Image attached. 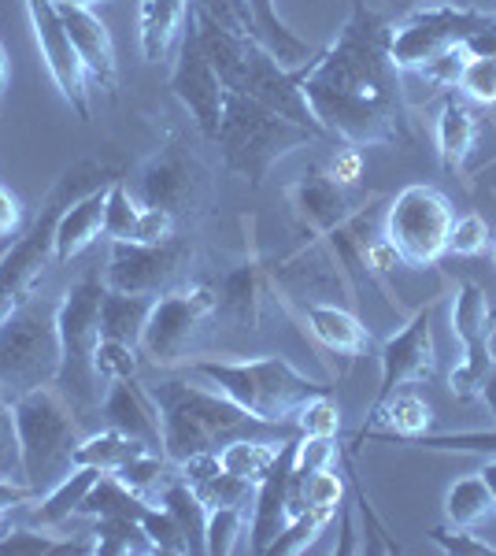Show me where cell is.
Returning a JSON list of instances; mask_svg holds the SVG:
<instances>
[{"label": "cell", "mask_w": 496, "mask_h": 556, "mask_svg": "<svg viewBox=\"0 0 496 556\" xmlns=\"http://www.w3.org/2000/svg\"><path fill=\"white\" fill-rule=\"evenodd\" d=\"M141 208L145 204L138 201L130 190H126L123 178H115L107 186V204H104V235L112 241H133L138 235V223H141Z\"/></svg>", "instance_id": "d590c367"}, {"label": "cell", "mask_w": 496, "mask_h": 556, "mask_svg": "<svg viewBox=\"0 0 496 556\" xmlns=\"http://www.w3.org/2000/svg\"><path fill=\"white\" fill-rule=\"evenodd\" d=\"M478 475H482L485 486H489V490H493V497H496V456H493V460H485V464H482V471H478Z\"/></svg>", "instance_id": "db71d44e"}, {"label": "cell", "mask_w": 496, "mask_h": 556, "mask_svg": "<svg viewBox=\"0 0 496 556\" xmlns=\"http://www.w3.org/2000/svg\"><path fill=\"white\" fill-rule=\"evenodd\" d=\"M290 197H293L296 212L308 215V223H315V227H333V223H341L345 197H341V186L330 182V178H311V182L293 186Z\"/></svg>", "instance_id": "836d02e7"}, {"label": "cell", "mask_w": 496, "mask_h": 556, "mask_svg": "<svg viewBox=\"0 0 496 556\" xmlns=\"http://www.w3.org/2000/svg\"><path fill=\"white\" fill-rule=\"evenodd\" d=\"M138 523H141V531L149 534V542L156 545V553H189L182 527L175 523V516H170L164 505H149Z\"/></svg>", "instance_id": "b9f144b4"}, {"label": "cell", "mask_w": 496, "mask_h": 556, "mask_svg": "<svg viewBox=\"0 0 496 556\" xmlns=\"http://www.w3.org/2000/svg\"><path fill=\"white\" fill-rule=\"evenodd\" d=\"M207 316H215V290L212 286H189V290L164 293V298L152 301L138 349L156 367L186 364L196 330L204 327Z\"/></svg>", "instance_id": "7c38bea8"}, {"label": "cell", "mask_w": 496, "mask_h": 556, "mask_svg": "<svg viewBox=\"0 0 496 556\" xmlns=\"http://www.w3.org/2000/svg\"><path fill=\"white\" fill-rule=\"evenodd\" d=\"M301 93L322 134L348 146L411 141L400 71L390 56V20L371 0H356L338 41L315 52Z\"/></svg>", "instance_id": "6da1fadb"}, {"label": "cell", "mask_w": 496, "mask_h": 556, "mask_svg": "<svg viewBox=\"0 0 496 556\" xmlns=\"http://www.w3.org/2000/svg\"><path fill=\"white\" fill-rule=\"evenodd\" d=\"M167 86H170V93L186 104V112L196 119V127L204 130V138L215 141L219 119H222V97H227V86H222L219 71H215L212 56H207L204 45H201L193 4H189L186 34H182V41H178V56H175V67H170Z\"/></svg>", "instance_id": "4fadbf2b"}, {"label": "cell", "mask_w": 496, "mask_h": 556, "mask_svg": "<svg viewBox=\"0 0 496 556\" xmlns=\"http://www.w3.org/2000/svg\"><path fill=\"white\" fill-rule=\"evenodd\" d=\"M245 8L252 15V26H256V38L264 41L270 52H275L282 67H301V64H308V60L315 56L311 45L301 41L290 26L282 23L275 0H245Z\"/></svg>", "instance_id": "484cf974"}, {"label": "cell", "mask_w": 496, "mask_h": 556, "mask_svg": "<svg viewBox=\"0 0 496 556\" xmlns=\"http://www.w3.org/2000/svg\"><path fill=\"white\" fill-rule=\"evenodd\" d=\"M30 501H38V493L26 486V482L0 479V508H20V505H30Z\"/></svg>", "instance_id": "f907efd6"}, {"label": "cell", "mask_w": 496, "mask_h": 556, "mask_svg": "<svg viewBox=\"0 0 496 556\" xmlns=\"http://www.w3.org/2000/svg\"><path fill=\"white\" fill-rule=\"evenodd\" d=\"M141 453H149L145 442H138V438H130V434H123V430L112 427V430H101V434L82 438V442H78L75 468H97V471L112 475V471H119L123 464H130L133 456H141ZM152 453H156V450H152Z\"/></svg>", "instance_id": "4dcf8cb0"}, {"label": "cell", "mask_w": 496, "mask_h": 556, "mask_svg": "<svg viewBox=\"0 0 496 556\" xmlns=\"http://www.w3.org/2000/svg\"><path fill=\"white\" fill-rule=\"evenodd\" d=\"M456 89L474 104H496V56H467Z\"/></svg>", "instance_id": "7bdbcfd3"}, {"label": "cell", "mask_w": 496, "mask_h": 556, "mask_svg": "<svg viewBox=\"0 0 496 556\" xmlns=\"http://www.w3.org/2000/svg\"><path fill=\"white\" fill-rule=\"evenodd\" d=\"M186 371L196 375L249 416L275 427H296V412L311 397L333 393V386L301 375L282 356H249V361H186Z\"/></svg>", "instance_id": "5b68a950"}, {"label": "cell", "mask_w": 496, "mask_h": 556, "mask_svg": "<svg viewBox=\"0 0 496 556\" xmlns=\"http://www.w3.org/2000/svg\"><path fill=\"white\" fill-rule=\"evenodd\" d=\"M259 293H264V275L259 267H238L222 278V290H215V312H227V316L241 323H256L259 319Z\"/></svg>", "instance_id": "d6a6232c"}, {"label": "cell", "mask_w": 496, "mask_h": 556, "mask_svg": "<svg viewBox=\"0 0 496 556\" xmlns=\"http://www.w3.org/2000/svg\"><path fill=\"white\" fill-rule=\"evenodd\" d=\"M160 405V419H164V456L170 464H186L189 456L215 453L219 445L233 442V438H296V427H275L264 419L249 416L212 386H189L182 379H170L152 390Z\"/></svg>", "instance_id": "3957f363"}, {"label": "cell", "mask_w": 496, "mask_h": 556, "mask_svg": "<svg viewBox=\"0 0 496 556\" xmlns=\"http://www.w3.org/2000/svg\"><path fill=\"white\" fill-rule=\"evenodd\" d=\"M485 241H489V223H485L478 212L463 215V219H453V230H448V253L478 256V253H485Z\"/></svg>", "instance_id": "ee69618b"}, {"label": "cell", "mask_w": 496, "mask_h": 556, "mask_svg": "<svg viewBox=\"0 0 496 556\" xmlns=\"http://www.w3.org/2000/svg\"><path fill=\"white\" fill-rule=\"evenodd\" d=\"M296 430H301L304 438H338L341 408H338V401H333V393L311 397L308 405L296 412Z\"/></svg>", "instance_id": "60d3db41"}, {"label": "cell", "mask_w": 496, "mask_h": 556, "mask_svg": "<svg viewBox=\"0 0 496 556\" xmlns=\"http://www.w3.org/2000/svg\"><path fill=\"white\" fill-rule=\"evenodd\" d=\"M107 286L101 278H82L60 298V375L56 390L67 405H93L97 401V371L93 353L101 345V301Z\"/></svg>", "instance_id": "9c48e42d"}, {"label": "cell", "mask_w": 496, "mask_h": 556, "mask_svg": "<svg viewBox=\"0 0 496 556\" xmlns=\"http://www.w3.org/2000/svg\"><path fill=\"white\" fill-rule=\"evenodd\" d=\"M493 20L496 15L478 12L471 4H456V0L411 8L400 23H390V56L396 71H422L430 60H437L456 45L467 49V41L482 34Z\"/></svg>", "instance_id": "30bf717a"}, {"label": "cell", "mask_w": 496, "mask_h": 556, "mask_svg": "<svg viewBox=\"0 0 496 556\" xmlns=\"http://www.w3.org/2000/svg\"><path fill=\"white\" fill-rule=\"evenodd\" d=\"M430 542L441 545V549L453 553V556H496V545L471 534L467 527H434V531H430Z\"/></svg>", "instance_id": "f6af8a7d"}, {"label": "cell", "mask_w": 496, "mask_h": 556, "mask_svg": "<svg viewBox=\"0 0 496 556\" xmlns=\"http://www.w3.org/2000/svg\"><path fill=\"white\" fill-rule=\"evenodd\" d=\"M104 416L115 430L145 442L149 450L164 453V419H160V405H156V397H152V390H145V386L138 382V375L107 386Z\"/></svg>", "instance_id": "d6986e66"}, {"label": "cell", "mask_w": 496, "mask_h": 556, "mask_svg": "<svg viewBox=\"0 0 496 556\" xmlns=\"http://www.w3.org/2000/svg\"><path fill=\"white\" fill-rule=\"evenodd\" d=\"M463 64H467V49L463 45H456V49L441 52L437 60H430L427 67L419 71L427 83H434L441 89H456L459 86V75H463Z\"/></svg>", "instance_id": "7dc6e473"}, {"label": "cell", "mask_w": 496, "mask_h": 556, "mask_svg": "<svg viewBox=\"0 0 496 556\" xmlns=\"http://www.w3.org/2000/svg\"><path fill=\"white\" fill-rule=\"evenodd\" d=\"M338 442L333 438H296V471H322L338 464Z\"/></svg>", "instance_id": "bcb514c9"}, {"label": "cell", "mask_w": 496, "mask_h": 556, "mask_svg": "<svg viewBox=\"0 0 496 556\" xmlns=\"http://www.w3.org/2000/svg\"><path fill=\"white\" fill-rule=\"evenodd\" d=\"M182 468V479L193 486L196 497L204 501V508H249L256 501V486L238 475H230L227 468L219 464L215 453H201V456H189Z\"/></svg>", "instance_id": "ffe728a7"}, {"label": "cell", "mask_w": 496, "mask_h": 556, "mask_svg": "<svg viewBox=\"0 0 496 556\" xmlns=\"http://www.w3.org/2000/svg\"><path fill=\"white\" fill-rule=\"evenodd\" d=\"M430 319H434V304L419 308L396 334L382 342V353H378V361H382V382H378L371 408L382 405L385 397H393L400 386L434 379L437 375V349H434V327H430Z\"/></svg>", "instance_id": "e0dca14e"}, {"label": "cell", "mask_w": 496, "mask_h": 556, "mask_svg": "<svg viewBox=\"0 0 496 556\" xmlns=\"http://www.w3.org/2000/svg\"><path fill=\"white\" fill-rule=\"evenodd\" d=\"M93 371L101 382H119V379H133L138 375V349L126 342H112V338H101L93 353Z\"/></svg>", "instance_id": "f35d334b"}, {"label": "cell", "mask_w": 496, "mask_h": 556, "mask_svg": "<svg viewBox=\"0 0 496 556\" xmlns=\"http://www.w3.org/2000/svg\"><path fill=\"white\" fill-rule=\"evenodd\" d=\"M0 479L23 482V456H20V430H15L12 393L0 386Z\"/></svg>", "instance_id": "ab89813d"}, {"label": "cell", "mask_w": 496, "mask_h": 556, "mask_svg": "<svg viewBox=\"0 0 496 556\" xmlns=\"http://www.w3.org/2000/svg\"><path fill=\"white\" fill-rule=\"evenodd\" d=\"M282 442H290V438H282ZM282 442H278V438H233L222 450H215V456H219V464L230 475L259 486V482L267 479V471L275 468L278 453H282Z\"/></svg>", "instance_id": "f1b7e54d"}, {"label": "cell", "mask_w": 496, "mask_h": 556, "mask_svg": "<svg viewBox=\"0 0 496 556\" xmlns=\"http://www.w3.org/2000/svg\"><path fill=\"white\" fill-rule=\"evenodd\" d=\"M115 178H119V172H115L112 164H104V160H78V164H71L67 172L56 178V186H52L49 197L41 201L30 227L20 230L12 253L0 264V323L30 298L34 282H38L49 267H56L60 215L67 212L78 197H86L89 190H101V186L115 182Z\"/></svg>", "instance_id": "277c9868"}, {"label": "cell", "mask_w": 496, "mask_h": 556, "mask_svg": "<svg viewBox=\"0 0 496 556\" xmlns=\"http://www.w3.org/2000/svg\"><path fill=\"white\" fill-rule=\"evenodd\" d=\"M249 508H207V531H204V553L230 556L238 553L241 531H245Z\"/></svg>", "instance_id": "8d00e7d4"}, {"label": "cell", "mask_w": 496, "mask_h": 556, "mask_svg": "<svg viewBox=\"0 0 496 556\" xmlns=\"http://www.w3.org/2000/svg\"><path fill=\"white\" fill-rule=\"evenodd\" d=\"M56 4H75V8H89V4H97V0H56Z\"/></svg>", "instance_id": "9f6ffc18"}, {"label": "cell", "mask_w": 496, "mask_h": 556, "mask_svg": "<svg viewBox=\"0 0 496 556\" xmlns=\"http://www.w3.org/2000/svg\"><path fill=\"white\" fill-rule=\"evenodd\" d=\"M63 15V26H67L71 41H75L78 56L89 75L97 78L104 89H115V45L107 26L97 20L89 8H75V4H56Z\"/></svg>", "instance_id": "44dd1931"}, {"label": "cell", "mask_w": 496, "mask_h": 556, "mask_svg": "<svg viewBox=\"0 0 496 556\" xmlns=\"http://www.w3.org/2000/svg\"><path fill=\"white\" fill-rule=\"evenodd\" d=\"M189 15V0H141V52L149 64L170 56L178 30Z\"/></svg>", "instance_id": "d4e9b609"}, {"label": "cell", "mask_w": 496, "mask_h": 556, "mask_svg": "<svg viewBox=\"0 0 496 556\" xmlns=\"http://www.w3.org/2000/svg\"><path fill=\"white\" fill-rule=\"evenodd\" d=\"M15 430H20V456H23V482L38 493V501L56 482L75 471V450L82 442L75 424V408L56 386L20 393L12 397Z\"/></svg>", "instance_id": "8992f818"}, {"label": "cell", "mask_w": 496, "mask_h": 556, "mask_svg": "<svg viewBox=\"0 0 496 556\" xmlns=\"http://www.w3.org/2000/svg\"><path fill=\"white\" fill-rule=\"evenodd\" d=\"M304 319H308L315 342L322 349H330V353L345 356V361L364 356L367 345H371V334H367L364 323L352 316V312L338 308V304H315V301L304 304Z\"/></svg>", "instance_id": "603a6c76"}, {"label": "cell", "mask_w": 496, "mask_h": 556, "mask_svg": "<svg viewBox=\"0 0 496 556\" xmlns=\"http://www.w3.org/2000/svg\"><path fill=\"white\" fill-rule=\"evenodd\" d=\"M186 256L189 245L178 235L167 241H112L104 286L119 293H138V298H156L182 271Z\"/></svg>", "instance_id": "9a60e30c"}, {"label": "cell", "mask_w": 496, "mask_h": 556, "mask_svg": "<svg viewBox=\"0 0 496 556\" xmlns=\"http://www.w3.org/2000/svg\"><path fill=\"white\" fill-rule=\"evenodd\" d=\"M453 330L459 342H463V361L453 367L448 386H453V393L459 401H474V397H482V386L496 364L493 345H489V293L478 282L456 286Z\"/></svg>", "instance_id": "5bb4252c"}, {"label": "cell", "mask_w": 496, "mask_h": 556, "mask_svg": "<svg viewBox=\"0 0 496 556\" xmlns=\"http://www.w3.org/2000/svg\"><path fill=\"white\" fill-rule=\"evenodd\" d=\"M93 534V553H156V545L149 542V534L141 531L138 519L97 516Z\"/></svg>", "instance_id": "e575fe53"}, {"label": "cell", "mask_w": 496, "mask_h": 556, "mask_svg": "<svg viewBox=\"0 0 496 556\" xmlns=\"http://www.w3.org/2000/svg\"><path fill=\"white\" fill-rule=\"evenodd\" d=\"M478 138V119L471 112V104L459 101V97H448L441 104V119H437V152L445 172H456V167L467 164Z\"/></svg>", "instance_id": "4316f807"}, {"label": "cell", "mask_w": 496, "mask_h": 556, "mask_svg": "<svg viewBox=\"0 0 496 556\" xmlns=\"http://www.w3.org/2000/svg\"><path fill=\"white\" fill-rule=\"evenodd\" d=\"M333 519V508H304L301 516L296 519H290L285 523V531L275 538V545H270V553L267 556H293V553H304L308 545L319 538V531L327 527Z\"/></svg>", "instance_id": "74e56055"}, {"label": "cell", "mask_w": 496, "mask_h": 556, "mask_svg": "<svg viewBox=\"0 0 496 556\" xmlns=\"http://www.w3.org/2000/svg\"><path fill=\"white\" fill-rule=\"evenodd\" d=\"M193 15H196V34H201L204 52L212 56L222 86H227L230 93L252 97V101L275 108L285 119L308 127L311 134H322V127L315 123L311 108L301 93V83H304V75H308V64L315 56L301 67H282L275 52L259 38L222 30V26L215 23L212 15H204L201 8H193Z\"/></svg>", "instance_id": "7a4b0ae2"}, {"label": "cell", "mask_w": 496, "mask_h": 556, "mask_svg": "<svg viewBox=\"0 0 496 556\" xmlns=\"http://www.w3.org/2000/svg\"><path fill=\"white\" fill-rule=\"evenodd\" d=\"M493 516H496V497H493V490L485 486L482 475H463V479H456L453 486L445 490L448 527H467V531H474V527L489 523Z\"/></svg>", "instance_id": "f546056e"}, {"label": "cell", "mask_w": 496, "mask_h": 556, "mask_svg": "<svg viewBox=\"0 0 496 556\" xmlns=\"http://www.w3.org/2000/svg\"><path fill=\"white\" fill-rule=\"evenodd\" d=\"M15 531V523H12V508H0V542H4L8 534Z\"/></svg>", "instance_id": "11a10c76"}, {"label": "cell", "mask_w": 496, "mask_h": 556, "mask_svg": "<svg viewBox=\"0 0 496 556\" xmlns=\"http://www.w3.org/2000/svg\"><path fill=\"white\" fill-rule=\"evenodd\" d=\"M152 301H156V298H138V293L104 290V301H101V338H112V342H126V345L138 349Z\"/></svg>", "instance_id": "83f0119b"}, {"label": "cell", "mask_w": 496, "mask_h": 556, "mask_svg": "<svg viewBox=\"0 0 496 556\" xmlns=\"http://www.w3.org/2000/svg\"><path fill=\"white\" fill-rule=\"evenodd\" d=\"M189 193H193V172L178 149H164L141 172V204H149V208L178 212Z\"/></svg>", "instance_id": "cb8c5ba5"}, {"label": "cell", "mask_w": 496, "mask_h": 556, "mask_svg": "<svg viewBox=\"0 0 496 556\" xmlns=\"http://www.w3.org/2000/svg\"><path fill=\"white\" fill-rule=\"evenodd\" d=\"M296 438L282 442V453H278L275 468H270L267 479L256 486V501H252V538H249L256 556H267L275 538L290 523V479H293V460H296Z\"/></svg>", "instance_id": "ac0fdd59"}, {"label": "cell", "mask_w": 496, "mask_h": 556, "mask_svg": "<svg viewBox=\"0 0 496 556\" xmlns=\"http://www.w3.org/2000/svg\"><path fill=\"white\" fill-rule=\"evenodd\" d=\"M319 134H311L301 123L278 115L275 108L252 101V97L230 93L222 97V119L219 134H215V146L222 149V160L233 175H241L252 190L264 186V178L285 152L308 146Z\"/></svg>", "instance_id": "52a82bcc"}, {"label": "cell", "mask_w": 496, "mask_h": 556, "mask_svg": "<svg viewBox=\"0 0 496 556\" xmlns=\"http://www.w3.org/2000/svg\"><path fill=\"white\" fill-rule=\"evenodd\" d=\"M453 201L434 186L411 182L393 197L385 212V245L408 267L437 264L448 253V230H453Z\"/></svg>", "instance_id": "8fae6325"}, {"label": "cell", "mask_w": 496, "mask_h": 556, "mask_svg": "<svg viewBox=\"0 0 496 556\" xmlns=\"http://www.w3.org/2000/svg\"><path fill=\"white\" fill-rule=\"evenodd\" d=\"M482 401H485V405H489L493 419H496V364H493L489 379H485V386H482Z\"/></svg>", "instance_id": "f5cc1de1"}, {"label": "cell", "mask_w": 496, "mask_h": 556, "mask_svg": "<svg viewBox=\"0 0 496 556\" xmlns=\"http://www.w3.org/2000/svg\"><path fill=\"white\" fill-rule=\"evenodd\" d=\"M26 12H30V26H34V38H38L41 60L49 67L52 83L63 93V101L75 108V115L82 123H89V71L78 56L75 41H71L67 26H63V15L56 8V0H23Z\"/></svg>", "instance_id": "2e32d148"}, {"label": "cell", "mask_w": 496, "mask_h": 556, "mask_svg": "<svg viewBox=\"0 0 496 556\" xmlns=\"http://www.w3.org/2000/svg\"><path fill=\"white\" fill-rule=\"evenodd\" d=\"M493 264H496V245H493Z\"/></svg>", "instance_id": "680465c9"}, {"label": "cell", "mask_w": 496, "mask_h": 556, "mask_svg": "<svg viewBox=\"0 0 496 556\" xmlns=\"http://www.w3.org/2000/svg\"><path fill=\"white\" fill-rule=\"evenodd\" d=\"M101 475L104 471H97V468H75L67 479L56 482V486L41 497L38 513H34V523L44 531V527H60V523H67L71 516H78L82 513L86 493L93 490V482L101 479Z\"/></svg>", "instance_id": "1f68e13d"}, {"label": "cell", "mask_w": 496, "mask_h": 556, "mask_svg": "<svg viewBox=\"0 0 496 556\" xmlns=\"http://www.w3.org/2000/svg\"><path fill=\"white\" fill-rule=\"evenodd\" d=\"M60 301L26 298L0 323V386L12 397L41 386H56L60 375Z\"/></svg>", "instance_id": "ba28073f"}, {"label": "cell", "mask_w": 496, "mask_h": 556, "mask_svg": "<svg viewBox=\"0 0 496 556\" xmlns=\"http://www.w3.org/2000/svg\"><path fill=\"white\" fill-rule=\"evenodd\" d=\"M20 223H23L20 197L0 186V235H12V230H20Z\"/></svg>", "instance_id": "681fc988"}, {"label": "cell", "mask_w": 496, "mask_h": 556, "mask_svg": "<svg viewBox=\"0 0 496 556\" xmlns=\"http://www.w3.org/2000/svg\"><path fill=\"white\" fill-rule=\"evenodd\" d=\"M112 186V182H107ZM107 186L101 190H89L86 197H78L56 223V267L75 260L78 253H86L97 238L104 235V204H107Z\"/></svg>", "instance_id": "7402d4cb"}, {"label": "cell", "mask_w": 496, "mask_h": 556, "mask_svg": "<svg viewBox=\"0 0 496 556\" xmlns=\"http://www.w3.org/2000/svg\"><path fill=\"white\" fill-rule=\"evenodd\" d=\"M175 238V212L167 208H141V223H138V235L133 241H167Z\"/></svg>", "instance_id": "c3c4849f"}, {"label": "cell", "mask_w": 496, "mask_h": 556, "mask_svg": "<svg viewBox=\"0 0 496 556\" xmlns=\"http://www.w3.org/2000/svg\"><path fill=\"white\" fill-rule=\"evenodd\" d=\"M8 83H12V60H8V49H4V41H0V112H4Z\"/></svg>", "instance_id": "816d5d0a"}, {"label": "cell", "mask_w": 496, "mask_h": 556, "mask_svg": "<svg viewBox=\"0 0 496 556\" xmlns=\"http://www.w3.org/2000/svg\"><path fill=\"white\" fill-rule=\"evenodd\" d=\"M385 4H415V0H385ZM456 4H467V0H456Z\"/></svg>", "instance_id": "6f0895ef"}]
</instances>
